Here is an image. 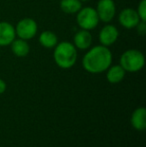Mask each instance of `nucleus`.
<instances>
[{"instance_id": "obj_1", "label": "nucleus", "mask_w": 146, "mask_h": 147, "mask_svg": "<svg viewBox=\"0 0 146 147\" xmlns=\"http://www.w3.org/2000/svg\"><path fill=\"white\" fill-rule=\"evenodd\" d=\"M112 52L103 45H96L87 49V52L82 58L84 70L91 74H99L105 72L112 64Z\"/></svg>"}, {"instance_id": "obj_2", "label": "nucleus", "mask_w": 146, "mask_h": 147, "mask_svg": "<svg viewBox=\"0 0 146 147\" xmlns=\"http://www.w3.org/2000/svg\"><path fill=\"white\" fill-rule=\"evenodd\" d=\"M77 49L72 42L61 41L53 48V59L61 69H70L77 61Z\"/></svg>"}, {"instance_id": "obj_3", "label": "nucleus", "mask_w": 146, "mask_h": 147, "mask_svg": "<svg viewBox=\"0 0 146 147\" xmlns=\"http://www.w3.org/2000/svg\"><path fill=\"white\" fill-rule=\"evenodd\" d=\"M144 54L138 49H128L124 51L119 58V65L125 70V72H138L144 67Z\"/></svg>"}, {"instance_id": "obj_4", "label": "nucleus", "mask_w": 146, "mask_h": 147, "mask_svg": "<svg viewBox=\"0 0 146 147\" xmlns=\"http://www.w3.org/2000/svg\"><path fill=\"white\" fill-rule=\"evenodd\" d=\"M99 21L97 12L93 7H82L76 13V22L80 29L91 31L97 27Z\"/></svg>"}, {"instance_id": "obj_5", "label": "nucleus", "mask_w": 146, "mask_h": 147, "mask_svg": "<svg viewBox=\"0 0 146 147\" xmlns=\"http://www.w3.org/2000/svg\"><path fill=\"white\" fill-rule=\"evenodd\" d=\"M14 27L16 37L26 41L34 38L38 32V24L33 18L30 17H24L20 19Z\"/></svg>"}, {"instance_id": "obj_6", "label": "nucleus", "mask_w": 146, "mask_h": 147, "mask_svg": "<svg viewBox=\"0 0 146 147\" xmlns=\"http://www.w3.org/2000/svg\"><path fill=\"white\" fill-rule=\"evenodd\" d=\"M95 10L100 21L109 23L116 14V5L114 0H99Z\"/></svg>"}, {"instance_id": "obj_7", "label": "nucleus", "mask_w": 146, "mask_h": 147, "mask_svg": "<svg viewBox=\"0 0 146 147\" xmlns=\"http://www.w3.org/2000/svg\"><path fill=\"white\" fill-rule=\"evenodd\" d=\"M140 21L136 9L133 8H124L118 15V22L122 27L126 29H134Z\"/></svg>"}, {"instance_id": "obj_8", "label": "nucleus", "mask_w": 146, "mask_h": 147, "mask_svg": "<svg viewBox=\"0 0 146 147\" xmlns=\"http://www.w3.org/2000/svg\"><path fill=\"white\" fill-rule=\"evenodd\" d=\"M119 37V31L116 26L112 24H106L101 28L98 34V39L101 45L109 47L117 41Z\"/></svg>"}, {"instance_id": "obj_9", "label": "nucleus", "mask_w": 146, "mask_h": 147, "mask_svg": "<svg viewBox=\"0 0 146 147\" xmlns=\"http://www.w3.org/2000/svg\"><path fill=\"white\" fill-rule=\"evenodd\" d=\"M15 38V27L10 22L0 21V47L9 46Z\"/></svg>"}, {"instance_id": "obj_10", "label": "nucleus", "mask_w": 146, "mask_h": 147, "mask_svg": "<svg viewBox=\"0 0 146 147\" xmlns=\"http://www.w3.org/2000/svg\"><path fill=\"white\" fill-rule=\"evenodd\" d=\"M73 45L77 50H87L92 45V35L90 31L80 29L73 36Z\"/></svg>"}, {"instance_id": "obj_11", "label": "nucleus", "mask_w": 146, "mask_h": 147, "mask_svg": "<svg viewBox=\"0 0 146 147\" xmlns=\"http://www.w3.org/2000/svg\"><path fill=\"white\" fill-rule=\"evenodd\" d=\"M131 125L137 131H143L146 129V109L141 106L132 112L130 118Z\"/></svg>"}, {"instance_id": "obj_12", "label": "nucleus", "mask_w": 146, "mask_h": 147, "mask_svg": "<svg viewBox=\"0 0 146 147\" xmlns=\"http://www.w3.org/2000/svg\"><path fill=\"white\" fill-rule=\"evenodd\" d=\"M125 70L121 67L119 64L116 65H111L108 67V69L106 70V78H107V81L109 83L116 84L121 82L125 77Z\"/></svg>"}, {"instance_id": "obj_13", "label": "nucleus", "mask_w": 146, "mask_h": 147, "mask_svg": "<svg viewBox=\"0 0 146 147\" xmlns=\"http://www.w3.org/2000/svg\"><path fill=\"white\" fill-rule=\"evenodd\" d=\"M10 48L11 51L16 57H26L29 54L30 51V46L28 44V42L26 40L20 38H15L12 43L10 44Z\"/></svg>"}, {"instance_id": "obj_14", "label": "nucleus", "mask_w": 146, "mask_h": 147, "mask_svg": "<svg viewBox=\"0 0 146 147\" xmlns=\"http://www.w3.org/2000/svg\"><path fill=\"white\" fill-rule=\"evenodd\" d=\"M39 44L46 49H53L58 43V37L53 31L45 30L39 34Z\"/></svg>"}, {"instance_id": "obj_15", "label": "nucleus", "mask_w": 146, "mask_h": 147, "mask_svg": "<svg viewBox=\"0 0 146 147\" xmlns=\"http://www.w3.org/2000/svg\"><path fill=\"white\" fill-rule=\"evenodd\" d=\"M60 9L66 14H76L82 8L80 0H59Z\"/></svg>"}, {"instance_id": "obj_16", "label": "nucleus", "mask_w": 146, "mask_h": 147, "mask_svg": "<svg viewBox=\"0 0 146 147\" xmlns=\"http://www.w3.org/2000/svg\"><path fill=\"white\" fill-rule=\"evenodd\" d=\"M137 14H138L140 20L146 21V0H141L137 6Z\"/></svg>"}, {"instance_id": "obj_17", "label": "nucleus", "mask_w": 146, "mask_h": 147, "mask_svg": "<svg viewBox=\"0 0 146 147\" xmlns=\"http://www.w3.org/2000/svg\"><path fill=\"white\" fill-rule=\"evenodd\" d=\"M135 29L137 30V33H138L139 35L143 36V35L146 33V21L140 20V21H139V23L136 25V27H135Z\"/></svg>"}, {"instance_id": "obj_18", "label": "nucleus", "mask_w": 146, "mask_h": 147, "mask_svg": "<svg viewBox=\"0 0 146 147\" xmlns=\"http://www.w3.org/2000/svg\"><path fill=\"white\" fill-rule=\"evenodd\" d=\"M6 88H7V85H6V82L4 81L3 79L0 78V95L2 93H4L6 91Z\"/></svg>"}, {"instance_id": "obj_19", "label": "nucleus", "mask_w": 146, "mask_h": 147, "mask_svg": "<svg viewBox=\"0 0 146 147\" xmlns=\"http://www.w3.org/2000/svg\"><path fill=\"white\" fill-rule=\"evenodd\" d=\"M81 2H87V1H89V0H80Z\"/></svg>"}]
</instances>
